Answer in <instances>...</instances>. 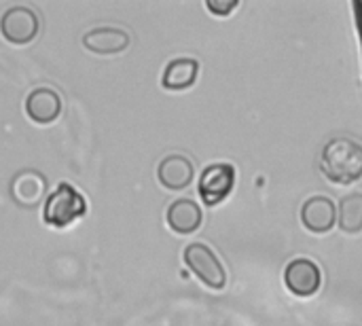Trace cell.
Here are the masks:
<instances>
[{
	"label": "cell",
	"mask_w": 362,
	"mask_h": 326,
	"mask_svg": "<svg viewBox=\"0 0 362 326\" xmlns=\"http://www.w3.org/2000/svg\"><path fill=\"white\" fill-rule=\"evenodd\" d=\"M165 221L170 225V229L178 235H191L202 227L204 214L202 208L187 197H180L176 202L170 204L168 212H165Z\"/></svg>",
	"instance_id": "12"
},
{
	"label": "cell",
	"mask_w": 362,
	"mask_h": 326,
	"mask_svg": "<svg viewBox=\"0 0 362 326\" xmlns=\"http://www.w3.org/2000/svg\"><path fill=\"white\" fill-rule=\"evenodd\" d=\"M47 193V180L36 170H21L11 180V197L23 208H36Z\"/></svg>",
	"instance_id": "9"
},
{
	"label": "cell",
	"mask_w": 362,
	"mask_h": 326,
	"mask_svg": "<svg viewBox=\"0 0 362 326\" xmlns=\"http://www.w3.org/2000/svg\"><path fill=\"white\" fill-rule=\"evenodd\" d=\"M337 225L344 233L356 235L362 231V193H348L337 208Z\"/></svg>",
	"instance_id": "14"
},
{
	"label": "cell",
	"mask_w": 362,
	"mask_h": 326,
	"mask_svg": "<svg viewBox=\"0 0 362 326\" xmlns=\"http://www.w3.org/2000/svg\"><path fill=\"white\" fill-rule=\"evenodd\" d=\"M199 74V62L193 57H176L172 59L163 74H161V87L170 91H182L195 85Z\"/></svg>",
	"instance_id": "13"
},
{
	"label": "cell",
	"mask_w": 362,
	"mask_h": 326,
	"mask_svg": "<svg viewBox=\"0 0 362 326\" xmlns=\"http://www.w3.org/2000/svg\"><path fill=\"white\" fill-rule=\"evenodd\" d=\"M62 112V98L51 87H36L25 98V115L40 125L53 123Z\"/></svg>",
	"instance_id": "8"
},
{
	"label": "cell",
	"mask_w": 362,
	"mask_h": 326,
	"mask_svg": "<svg viewBox=\"0 0 362 326\" xmlns=\"http://www.w3.org/2000/svg\"><path fill=\"white\" fill-rule=\"evenodd\" d=\"M40 19L34 8L25 4H15L6 8L0 17V34L11 45H28L38 36Z\"/></svg>",
	"instance_id": "4"
},
{
	"label": "cell",
	"mask_w": 362,
	"mask_h": 326,
	"mask_svg": "<svg viewBox=\"0 0 362 326\" xmlns=\"http://www.w3.org/2000/svg\"><path fill=\"white\" fill-rule=\"evenodd\" d=\"M301 223L312 233H329L337 225V206L327 195H314L301 206Z\"/></svg>",
	"instance_id": "7"
},
{
	"label": "cell",
	"mask_w": 362,
	"mask_h": 326,
	"mask_svg": "<svg viewBox=\"0 0 362 326\" xmlns=\"http://www.w3.org/2000/svg\"><path fill=\"white\" fill-rule=\"evenodd\" d=\"M206 8L218 17H227L231 11L238 8V0H208L206 2Z\"/></svg>",
	"instance_id": "15"
},
{
	"label": "cell",
	"mask_w": 362,
	"mask_h": 326,
	"mask_svg": "<svg viewBox=\"0 0 362 326\" xmlns=\"http://www.w3.org/2000/svg\"><path fill=\"white\" fill-rule=\"evenodd\" d=\"M286 289L297 297H312L322 284V272L312 259H295L284 269Z\"/></svg>",
	"instance_id": "6"
},
{
	"label": "cell",
	"mask_w": 362,
	"mask_h": 326,
	"mask_svg": "<svg viewBox=\"0 0 362 326\" xmlns=\"http://www.w3.org/2000/svg\"><path fill=\"white\" fill-rule=\"evenodd\" d=\"M129 34L121 28H112V25H102V28H93L87 34H83V45L87 51L95 53V55H115L121 53L129 47Z\"/></svg>",
	"instance_id": "10"
},
{
	"label": "cell",
	"mask_w": 362,
	"mask_h": 326,
	"mask_svg": "<svg viewBox=\"0 0 362 326\" xmlns=\"http://www.w3.org/2000/svg\"><path fill=\"white\" fill-rule=\"evenodd\" d=\"M193 176H195V168H193V161L185 155H168L159 161V168H157V178L159 182L170 189V191H182L187 189L191 182H193Z\"/></svg>",
	"instance_id": "11"
},
{
	"label": "cell",
	"mask_w": 362,
	"mask_h": 326,
	"mask_svg": "<svg viewBox=\"0 0 362 326\" xmlns=\"http://www.w3.org/2000/svg\"><path fill=\"white\" fill-rule=\"evenodd\" d=\"M87 214V199L70 182H59L55 191L47 197L42 208V221L49 227L66 229L74 221Z\"/></svg>",
	"instance_id": "2"
},
{
	"label": "cell",
	"mask_w": 362,
	"mask_h": 326,
	"mask_svg": "<svg viewBox=\"0 0 362 326\" xmlns=\"http://www.w3.org/2000/svg\"><path fill=\"white\" fill-rule=\"evenodd\" d=\"M322 174L335 185H352L362 178V144L339 136L325 144L320 155Z\"/></svg>",
	"instance_id": "1"
},
{
	"label": "cell",
	"mask_w": 362,
	"mask_h": 326,
	"mask_svg": "<svg viewBox=\"0 0 362 326\" xmlns=\"http://www.w3.org/2000/svg\"><path fill=\"white\" fill-rule=\"evenodd\" d=\"M185 263L193 272V276L212 291H221L227 284V272L221 259L202 242H193L185 248Z\"/></svg>",
	"instance_id": "3"
},
{
	"label": "cell",
	"mask_w": 362,
	"mask_h": 326,
	"mask_svg": "<svg viewBox=\"0 0 362 326\" xmlns=\"http://www.w3.org/2000/svg\"><path fill=\"white\" fill-rule=\"evenodd\" d=\"M235 185V168L231 163H212L199 176V195L206 206H218L229 197Z\"/></svg>",
	"instance_id": "5"
}]
</instances>
